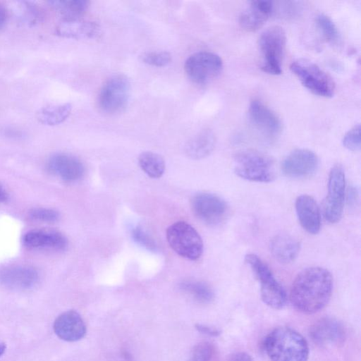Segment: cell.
<instances>
[{
  "label": "cell",
  "instance_id": "6da1fadb",
  "mask_svg": "<svg viewBox=\"0 0 361 361\" xmlns=\"http://www.w3.org/2000/svg\"><path fill=\"white\" fill-rule=\"evenodd\" d=\"M333 289V278L326 269L311 267L302 270L295 278L290 300L299 312L313 314L329 302Z\"/></svg>",
  "mask_w": 361,
  "mask_h": 361
},
{
  "label": "cell",
  "instance_id": "7a4b0ae2",
  "mask_svg": "<svg viewBox=\"0 0 361 361\" xmlns=\"http://www.w3.org/2000/svg\"><path fill=\"white\" fill-rule=\"evenodd\" d=\"M264 349L271 361H307V341L294 329L281 326L271 331L264 340Z\"/></svg>",
  "mask_w": 361,
  "mask_h": 361
},
{
  "label": "cell",
  "instance_id": "3957f363",
  "mask_svg": "<svg viewBox=\"0 0 361 361\" xmlns=\"http://www.w3.org/2000/svg\"><path fill=\"white\" fill-rule=\"evenodd\" d=\"M258 45L262 56V71L271 75L281 74L286 46L284 30L279 25L267 28L261 33Z\"/></svg>",
  "mask_w": 361,
  "mask_h": 361
},
{
  "label": "cell",
  "instance_id": "277c9868",
  "mask_svg": "<svg viewBox=\"0 0 361 361\" xmlns=\"http://www.w3.org/2000/svg\"><path fill=\"white\" fill-rule=\"evenodd\" d=\"M245 261L260 283L262 301L273 309H282L287 301L286 293L275 279L269 267L258 256L252 253L246 255Z\"/></svg>",
  "mask_w": 361,
  "mask_h": 361
},
{
  "label": "cell",
  "instance_id": "5b68a950",
  "mask_svg": "<svg viewBox=\"0 0 361 361\" xmlns=\"http://www.w3.org/2000/svg\"><path fill=\"white\" fill-rule=\"evenodd\" d=\"M234 171L239 177L250 181L269 183L275 178L272 161L253 150L241 152L235 157Z\"/></svg>",
  "mask_w": 361,
  "mask_h": 361
},
{
  "label": "cell",
  "instance_id": "8992f818",
  "mask_svg": "<svg viewBox=\"0 0 361 361\" xmlns=\"http://www.w3.org/2000/svg\"><path fill=\"white\" fill-rule=\"evenodd\" d=\"M166 239L170 247L180 256L198 259L203 252V242L198 232L185 221H177L168 227Z\"/></svg>",
  "mask_w": 361,
  "mask_h": 361
},
{
  "label": "cell",
  "instance_id": "52a82bcc",
  "mask_svg": "<svg viewBox=\"0 0 361 361\" xmlns=\"http://www.w3.org/2000/svg\"><path fill=\"white\" fill-rule=\"evenodd\" d=\"M290 68L302 85L314 94L323 97L334 95L336 86L332 78L316 63L298 59L292 62Z\"/></svg>",
  "mask_w": 361,
  "mask_h": 361
},
{
  "label": "cell",
  "instance_id": "ba28073f",
  "mask_svg": "<svg viewBox=\"0 0 361 361\" xmlns=\"http://www.w3.org/2000/svg\"><path fill=\"white\" fill-rule=\"evenodd\" d=\"M130 92V83L124 75H115L102 87L98 103L100 109L109 114L122 111L127 106Z\"/></svg>",
  "mask_w": 361,
  "mask_h": 361
},
{
  "label": "cell",
  "instance_id": "9c48e42d",
  "mask_svg": "<svg viewBox=\"0 0 361 361\" xmlns=\"http://www.w3.org/2000/svg\"><path fill=\"white\" fill-rule=\"evenodd\" d=\"M184 69L193 82L206 84L219 75L223 69L221 57L210 51H199L185 61Z\"/></svg>",
  "mask_w": 361,
  "mask_h": 361
},
{
  "label": "cell",
  "instance_id": "30bf717a",
  "mask_svg": "<svg viewBox=\"0 0 361 361\" xmlns=\"http://www.w3.org/2000/svg\"><path fill=\"white\" fill-rule=\"evenodd\" d=\"M345 195V178L341 165H334L329 173L328 193L324 205L325 219L330 223L338 222L343 214Z\"/></svg>",
  "mask_w": 361,
  "mask_h": 361
},
{
  "label": "cell",
  "instance_id": "8fae6325",
  "mask_svg": "<svg viewBox=\"0 0 361 361\" xmlns=\"http://www.w3.org/2000/svg\"><path fill=\"white\" fill-rule=\"evenodd\" d=\"M191 209L195 216L209 226H217L226 218L228 206L219 196L209 193L200 192L191 200Z\"/></svg>",
  "mask_w": 361,
  "mask_h": 361
},
{
  "label": "cell",
  "instance_id": "7c38bea8",
  "mask_svg": "<svg viewBox=\"0 0 361 361\" xmlns=\"http://www.w3.org/2000/svg\"><path fill=\"white\" fill-rule=\"evenodd\" d=\"M318 164L317 156L312 151L297 149L283 159L281 170L288 177L305 178L314 173Z\"/></svg>",
  "mask_w": 361,
  "mask_h": 361
},
{
  "label": "cell",
  "instance_id": "4fadbf2b",
  "mask_svg": "<svg viewBox=\"0 0 361 361\" xmlns=\"http://www.w3.org/2000/svg\"><path fill=\"white\" fill-rule=\"evenodd\" d=\"M251 123L268 137H275L281 130V122L277 115L259 100H252L248 109Z\"/></svg>",
  "mask_w": 361,
  "mask_h": 361
},
{
  "label": "cell",
  "instance_id": "5bb4252c",
  "mask_svg": "<svg viewBox=\"0 0 361 361\" xmlns=\"http://www.w3.org/2000/svg\"><path fill=\"white\" fill-rule=\"evenodd\" d=\"M23 244L32 249L65 250L68 239L60 231L50 228H37L28 231L23 238Z\"/></svg>",
  "mask_w": 361,
  "mask_h": 361
},
{
  "label": "cell",
  "instance_id": "9a60e30c",
  "mask_svg": "<svg viewBox=\"0 0 361 361\" xmlns=\"http://www.w3.org/2000/svg\"><path fill=\"white\" fill-rule=\"evenodd\" d=\"M53 329L61 339L74 342L82 338L86 334V326L80 314L75 310L61 313L54 322Z\"/></svg>",
  "mask_w": 361,
  "mask_h": 361
},
{
  "label": "cell",
  "instance_id": "2e32d148",
  "mask_svg": "<svg viewBox=\"0 0 361 361\" xmlns=\"http://www.w3.org/2000/svg\"><path fill=\"white\" fill-rule=\"evenodd\" d=\"M310 336L318 345L341 344L344 341L345 332L340 322L331 317H324L312 325Z\"/></svg>",
  "mask_w": 361,
  "mask_h": 361
},
{
  "label": "cell",
  "instance_id": "e0dca14e",
  "mask_svg": "<svg viewBox=\"0 0 361 361\" xmlns=\"http://www.w3.org/2000/svg\"><path fill=\"white\" fill-rule=\"evenodd\" d=\"M37 271L29 267L11 266L0 271V283L5 287L13 290H27L37 283Z\"/></svg>",
  "mask_w": 361,
  "mask_h": 361
},
{
  "label": "cell",
  "instance_id": "ac0fdd59",
  "mask_svg": "<svg viewBox=\"0 0 361 361\" xmlns=\"http://www.w3.org/2000/svg\"><path fill=\"white\" fill-rule=\"evenodd\" d=\"M273 9L274 5L270 1H252L241 12L239 16V24L245 31L255 32L263 26Z\"/></svg>",
  "mask_w": 361,
  "mask_h": 361
},
{
  "label": "cell",
  "instance_id": "d6986e66",
  "mask_svg": "<svg viewBox=\"0 0 361 361\" xmlns=\"http://www.w3.org/2000/svg\"><path fill=\"white\" fill-rule=\"evenodd\" d=\"M51 172L66 181H75L84 174L85 167L81 161L76 157L58 153L51 157L48 163Z\"/></svg>",
  "mask_w": 361,
  "mask_h": 361
},
{
  "label": "cell",
  "instance_id": "ffe728a7",
  "mask_svg": "<svg viewBox=\"0 0 361 361\" xmlns=\"http://www.w3.org/2000/svg\"><path fill=\"white\" fill-rule=\"evenodd\" d=\"M295 211L302 227L309 233L317 234L321 227L319 208L315 200L302 195L295 200Z\"/></svg>",
  "mask_w": 361,
  "mask_h": 361
},
{
  "label": "cell",
  "instance_id": "44dd1931",
  "mask_svg": "<svg viewBox=\"0 0 361 361\" xmlns=\"http://www.w3.org/2000/svg\"><path fill=\"white\" fill-rule=\"evenodd\" d=\"M99 30L95 22L78 18L63 19L56 26L55 32L60 37L81 39L94 38L99 35Z\"/></svg>",
  "mask_w": 361,
  "mask_h": 361
},
{
  "label": "cell",
  "instance_id": "7402d4cb",
  "mask_svg": "<svg viewBox=\"0 0 361 361\" xmlns=\"http://www.w3.org/2000/svg\"><path fill=\"white\" fill-rule=\"evenodd\" d=\"M300 247L298 240L287 233H279L274 235L269 243L272 256L282 264H288L294 261L300 252Z\"/></svg>",
  "mask_w": 361,
  "mask_h": 361
},
{
  "label": "cell",
  "instance_id": "603a6c76",
  "mask_svg": "<svg viewBox=\"0 0 361 361\" xmlns=\"http://www.w3.org/2000/svg\"><path fill=\"white\" fill-rule=\"evenodd\" d=\"M216 138L211 130L206 129L192 137L185 146V154L193 159H203L214 150Z\"/></svg>",
  "mask_w": 361,
  "mask_h": 361
},
{
  "label": "cell",
  "instance_id": "cb8c5ba5",
  "mask_svg": "<svg viewBox=\"0 0 361 361\" xmlns=\"http://www.w3.org/2000/svg\"><path fill=\"white\" fill-rule=\"evenodd\" d=\"M71 111L72 106L70 103L50 104L39 109L36 116L44 125L55 126L66 121Z\"/></svg>",
  "mask_w": 361,
  "mask_h": 361
},
{
  "label": "cell",
  "instance_id": "d4e9b609",
  "mask_svg": "<svg viewBox=\"0 0 361 361\" xmlns=\"http://www.w3.org/2000/svg\"><path fill=\"white\" fill-rule=\"evenodd\" d=\"M138 163L142 170L150 178H159L165 171L166 164L164 158L152 152H143L138 157Z\"/></svg>",
  "mask_w": 361,
  "mask_h": 361
},
{
  "label": "cell",
  "instance_id": "484cf974",
  "mask_svg": "<svg viewBox=\"0 0 361 361\" xmlns=\"http://www.w3.org/2000/svg\"><path fill=\"white\" fill-rule=\"evenodd\" d=\"M48 3L64 19L79 18L89 6V1L85 0H56Z\"/></svg>",
  "mask_w": 361,
  "mask_h": 361
},
{
  "label": "cell",
  "instance_id": "4316f807",
  "mask_svg": "<svg viewBox=\"0 0 361 361\" xmlns=\"http://www.w3.org/2000/svg\"><path fill=\"white\" fill-rule=\"evenodd\" d=\"M180 289L195 300L210 302L214 298L212 289L205 283L198 281H185L180 284Z\"/></svg>",
  "mask_w": 361,
  "mask_h": 361
},
{
  "label": "cell",
  "instance_id": "83f0119b",
  "mask_svg": "<svg viewBox=\"0 0 361 361\" xmlns=\"http://www.w3.org/2000/svg\"><path fill=\"white\" fill-rule=\"evenodd\" d=\"M316 24L324 38L329 42H335L338 37L337 27L332 20L325 14L316 17Z\"/></svg>",
  "mask_w": 361,
  "mask_h": 361
},
{
  "label": "cell",
  "instance_id": "f1b7e54d",
  "mask_svg": "<svg viewBox=\"0 0 361 361\" xmlns=\"http://www.w3.org/2000/svg\"><path fill=\"white\" fill-rule=\"evenodd\" d=\"M16 8L19 18L26 23H35L40 16L38 8L30 2H20L17 4Z\"/></svg>",
  "mask_w": 361,
  "mask_h": 361
},
{
  "label": "cell",
  "instance_id": "f546056e",
  "mask_svg": "<svg viewBox=\"0 0 361 361\" xmlns=\"http://www.w3.org/2000/svg\"><path fill=\"white\" fill-rule=\"evenodd\" d=\"M214 353V346L209 342H201L194 346L188 361H209Z\"/></svg>",
  "mask_w": 361,
  "mask_h": 361
},
{
  "label": "cell",
  "instance_id": "4dcf8cb0",
  "mask_svg": "<svg viewBox=\"0 0 361 361\" xmlns=\"http://www.w3.org/2000/svg\"><path fill=\"white\" fill-rule=\"evenodd\" d=\"M141 59L148 65L162 67L170 63L171 56L167 51H151L143 54Z\"/></svg>",
  "mask_w": 361,
  "mask_h": 361
},
{
  "label": "cell",
  "instance_id": "1f68e13d",
  "mask_svg": "<svg viewBox=\"0 0 361 361\" xmlns=\"http://www.w3.org/2000/svg\"><path fill=\"white\" fill-rule=\"evenodd\" d=\"M131 235L134 241L148 250L156 252L158 250L154 239L140 226H137L133 228Z\"/></svg>",
  "mask_w": 361,
  "mask_h": 361
},
{
  "label": "cell",
  "instance_id": "d6a6232c",
  "mask_svg": "<svg viewBox=\"0 0 361 361\" xmlns=\"http://www.w3.org/2000/svg\"><path fill=\"white\" fill-rule=\"evenodd\" d=\"M343 146L350 151H358L360 149V126L356 125L349 130L343 138Z\"/></svg>",
  "mask_w": 361,
  "mask_h": 361
},
{
  "label": "cell",
  "instance_id": "836d02e7",
  "mask_svg": "<svg viewBox=\"0 0 361 361\" xmlns=\"http://www.w3.org/2000/svg\"><path fill=\"white\" fill-rule=\"evenodd\" d=\"M30 216L36 220L54 222L59 218V213L51 209L35 208L30 211Z\"/></svg>",
  "mask_w": 361,
  "mask_h": 361
},
{
  "label": "cell",
  "instance_id": "e575fe53",
  "mask_svg": "<svg viewBox=\"0 0 361 361\" xmlns=\"http://www.w3.org/2000/svg\"><path fill=\"white\" fill-rule=\"evenodd\" d=\"M285 4L283 6H282V11L281 12L286 16V17H292L295 16L296 14L300 12V8H298L297 4H295V2H283Z\"/></svg>",
  "mask_w": 361,
  "mask_h": 361
},
{
  "label": "cell",
  "instance_id": "d590c367",
  "mask_svg": "<svg viewBox=\"0 0 361 361\" xmlns=\"http://www.w3.org/2000/svg\"><path fill=\"white\" fill-rule=\"evenodd\" d=\"M195 328L199 332L210 336H218L221 334L217 329L204 324H197Z\"/></svg>",
  "mask_w": 361,
  "mask_h": 361
},
{
  "label": "cell",
  "instance_id": "8d00e7d4",
  "mask_svg": "<svg viewBox=\"0 0 361 361\" xmlns=\"http://www.w3.org/2000/svg\"><path fill=\"white\" fill-rule=\"evenodd\" d=\"M348 202L352 207L356 205L358 202V192L354 187H351L348 191Z\"/></svg>",
  "mask_w": 361,
  "mask_h": 361
},
{
  "label": "cell",
  "instance_id": "74e56055",
  "mask_svg": "<svg viewBox=\"0 0 361 361\" xmlns=\"http://www.w3.org/2000/svg\"><path fill=\"white\" fill-rule=\"evenodd\" d=\"M228 361H253L252 357L244 352H238L233 354Z\"/></svg>",
  "mask_w": 361,
  "mask_h": 361
},
{
  "label": "cell",
  "instance_id": "f35d334b",
  "mask_svg": "<svg viewBox=\"0 0 361 361\" xmlns=\"http://www.w3.org/2000/svg\"><path fill=\"white\" fill-rule=\"evenodd\" d=\"M7 18V12L4 6L0 3V30L4 27Z\"/></svg>",
  "mask_w": 361,
  "mask_h": 361
},
{
  "label": "cell",
  "instance_id": "ab89813d",
  "mask_svg": "<svg viewBox=\"0 0 361 361\" xmlns=\"http://www.w3.org/2000/svg\"><path fill=\"white\" fill-rule=\"evenodd\" d=\"M8 195L4 188L0 185V203L7 200Z\"/></svg>",
  "mask_w": 361,
  "mask_h": 361
},
{
  "label": "cell",
  "instance_id": "60d3db41",
  "mask_svg": "<svg viewBox=\"0 0 361 361\" xmlns=\"http://www.w3.org/2000/svg\"><path fill=\"white\" fill-rule=\"evenodd\" d=\"M6 350V345L4 343H0V357L4 353Z\"/></svg>",
  "mask_w": 361,
  "mask_h": 361
}]
</instances>
